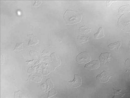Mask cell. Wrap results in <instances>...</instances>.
I'll return each mask as SVG.
<instances>
[{
	"instance_id": "obj_1",
	"label": "cell",
	"mask_w": 130,
	"mask_h": 98,
	"mask_svg": "<svg viewBox=\"0 0 130 98\" xmlns=\"http://www.w3.org/2000/svg\"><path fill=\"white\" fill-rule=\"evenodd\" d=\"M82 17L81 14L77 11L67 10L64 15V19L67 24L73 25L80 22Z\"/></svg>"
},
{
	"instance_id": "obj_2",
	"label": "cell",
	"mask_w": 130,
	"mask_h": 98,
	"mask_svg": "<svg viewBox=\"0 0 130 98\" xmlns=\"http://www.w3.org/2000/svg\"><path fill=\"white\" fill-rule=\"evenodd\" d=\"M91 58L87 52L79 54L76 57V61L78 64H86L91 61Z\"/></svg>"
},
{
	"instance_id": "obj_3",
	"label": "cell",
	"mask_w": 130,
	"mask_h": 98,
	"mask_svg": "<svg viewBox=\"0 0 130 98\" xmlns=\"http://www.w3.org/2000/svg\"><path fill=\"white\" fill-rule=\"evenodd\" d=\"M111 76H112L106 71H104L102 72L97 76L96 79L100 82L106 83L109 81Z\"/></svg>"
},
{
	"instance_id": "obj_4",
	"label": "cell",
	"mask_w": 130,
	"mask_h": 98,
	"mask_svg": "<svg viewBox=\"0 0 130 98\" xmlns=\"http://www.w3.org/2000/svg\"><path fill=\"white\" fill-rule=\"evenodd\" d=\"M100 67V63L98 60H94L91 62L86 64L85 68L89 70L97 69Z\"/></svg>"
},
{
	"instance_id": "obj_5",
	"label": "cell",
	"mask_w": 130,
	"mask_h": 98,
	"mask_svg": "<svg viewBox=\"0 0 130 98\" xmlns=\"http://www.w3.org/2000/svg\"><path fill=\"white\" fill-rule=\"evenodd\" d=\"M71 85L74 88H78L82 85V79L78 75H74V79L73 81L69 82Z\"/></svg>"
},
{
	"instance_id": "obj_6",
	"label": "cell",
	"mask_w": 130,
	"mask_h": 98,
	"mask_svg": "<svg viewBox=\"0 0 130 98\" xmlns=\"http://www.w3.org/2000/svg\"><path fill=\"white\" fill-rule=\"evenodd\" d=\"M110 53L108 52L102 53L101 54L99 57V61L102 63H103L104 65H105L106 63H108L110 61Z\"/></svg>"
},
{
	"instance_id": "obj_7",
	"label": "cell",
	"mask_w": 130,
	"mask_h": 98,
	"mask_svg": "<svg viewBox=\"0 0 130 98\" xmlns=\"http://www.w3.org/2000/svg\"><path fill=\"white\" fill-rule=\"evenodd\" d=\"M28 37L30 39V41L28 44V46H34L38 43V39L37 37L34 35V33L30 35H27Z\"/></svg>"
},
{
	"instance_id": "obj_8",
	"label": "cell",
	"mask_w": 130,
	"mask_h": 98,
	"mask_svg": "<svg viewBox=\"0 0 130 98\" xmlns=\"http://www.w3.org/2000/svg\"><path fill=\"white\" fill-rule=\"evenodd\" d=\"M105 37L104 33V28L103 27H100L99 28L97 32L94 34V37L95 39H100Z\"/></svg>"
},
{
	"instance_id": "obj_9",
	"label": "cell",
	"mask_w": 130,
	"mask_h": 98,
	"mask_svg": "<svg viewBox=\"0 0 130 98\" xmlns=\"http://www.w3.org/2000/svg\"><path fill=\"white\" fill-rule=\"evenodd\" d=\"M121 41H118L114 43H111L108 45V48H109V49L111 50H114L115 48H117L118 51L120 48V47L121 46Z\"/></svg>"
},
{
	"instance_id": "obj_10",
	"label": "cell",
	"mask_w": 130,
	"mask_h": 98,
	"mask_svg": "<svg viewBox=\"0 0 130 98\" xmlns=\"http://www.w3.org/2000/svg\"><path fill=\"white\" fill-rule=\"evenodd\" d=\"M92 31V29L89 28L86 25H83L79 28V32L82 34H88Z\"/></svg>"
},
{
	"instance_id": "obj_11",
	"label": "cell",
	"mask_w": 130,
	"mask_h": 98,
	"mask_svg": "<svg viewBox=\"0 0 130 98\" xmlns=\"http://www.w3.org/2000/svg\"><path fill=\"white\" fill-rule=\"evenodd\" d=\"M89 37H86L78 36L77 37V41L79 43H86L89 41Z\"/></svg>"
},
{
	"instance_id": "obj_12",
	"label": "cell",
	"mask_w": 130,
	"mask_h": 98,
	"mask_svg": "<svg viewBox=\"0 0 130 98\" xmlns=\"http://www.w3.org/2000/svg\"><path fill=\"white\" fill-rule=\"evenodd\" d=\"M24 42H21V43H17L16 45L15 46L14 49L13 51H21L23 50V45H24Z\"/></svg>"
},
{
	"instance_id": "obj_13",
	"label": "cell",
	"mask_w": 130,
	"mask_h": 98,
	"mask_svg": "<svg viewBox=\"0 0 130 98\" xmlns=\"http://www.w3.org/2000/svg\"><path fill=\"white\" fill-rule=\"evenodd\" d=\"M42 2V1H37L34 3V5H33V7H38L41 4Z\"/></svg>"
}]
</instances>
